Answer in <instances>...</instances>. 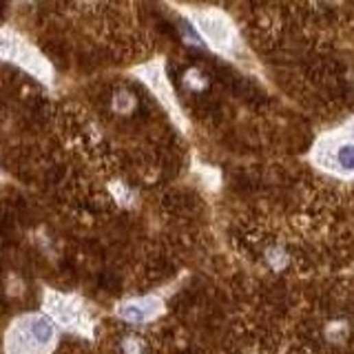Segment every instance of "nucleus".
<instances>
[{
  "instance_id": "obj_1",
  "label": "nucleus",
  "mask_w": 354,
  "mask_h": 354,
  "mask_svg": "<svg viewBox=\"0 0 354 354\" xmlns=\"http://www.w3.org/2000/svg\"><path fill=\"white\" fill-rule=\"evenodd\" d=\"M56 337L54 323L43 314L23 317L14 323L7 337L9 354H43Z\"/></svg>"
},
{
  "instance_id": "obj_2",
  "label": "nucleus",
  "mask_w": 354,
  "mask_h": 354,
  "mask_svg": "<svg viewBox=\"0 0 354 354\" xmlns=\"http://www.w3.org/2000/svg\"><path fill=\"white\" fill-rule=\"evenodd\" d=\"M0 54L9 58L12 62L21 64L27 71L36 73L38 78H47L49 67L43 60V56L36 51L32 45H27L23 38H18L16 34L0 32Z\"/></svg>"
},
{
  "instance_id": "obj_3",
  "label": "nucleus",
  "mask_w": 354,
  "mask_h": 354,
  "mask_svg": "<svg viewBox=\"0 0 354 354\" xmlns=\"http://www.w3.org/2000/svg\"><path fill=\"white\" fill-rule=\"evenodd\" d=\"M47 308L51 310L58 321L67 323V326H82L84 323V310L75 299H67L62 294H49Z\"/></svg>"
},
{
  "instance_id": "obj_4",
  "label": "nucleus",
  "mask_w": 354,
  "mask_h": 354,
  "mask_svg": "<svg viewBox=\"0 0 354 354\" xmlns=\"http://www.w3.org/2000/svg\"><path fill=\"white\" fill-rule=\"evenodd\" d=\"M157 310H160V301L155 299H137V301H129L124 303V306H120V310H117V314H120L122 319L126 321H149L151 317H155Z\"/></svg>"
},
{
  "instance_id": "obj_5",
  "label": "nucleus",
  "mask_w": 354,
  "mask_h": 354,
  "mask_svg": "<svg viewBox=\"0 0 354 354\" xmlns=\"http://www.w3.org/2000/svg\"><path fill=\"white\" fill-rule=\"evenodd\" d=\"M200 27H202V32L209 36L217 47H224L226 45V27H224V23L213 21V18H202Z\"/></svg>"
},
{
  "instance_id": "obj_6",
  "label": "nucleus",
  "mask_w": 354,
  "mask_h": 354,
  "mask_svg": "<svg viewBox=\"0 0 354 354\" xmlns=\"http://www.w3.org/2000/svg\"><path fill=\"white\" fill-rule=\"evenodd\" d=\"M339 162L343 169H354V146H343L339 151Z\"/></svg>"
}]
</instances>
